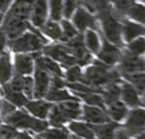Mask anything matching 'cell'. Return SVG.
Here are the masks:
<instances>
[{"label": "cell", "mask_w": 145, "mask_h": 139, "mask_svg": "<svg viewBox=\"0 0 145 139\" xmlns=\"http://www.w3.org/2000/svg\"><path fill=\"white\" fill-rule=\"evenodd\" d=\"M13 74L15 72L12 65V53L7 48H4V50L0 53V86L5 85Z\"/></svg>", "instance_id": "cell-18"}, {"label": "cell", "mask_w": 145, "mask_h": 139, "mask_svg": "<svg viewBox=\"0 0 145 139\" xmlns=\"http://www.w3.org/2000/svg\"><path fill=\"white\" fill-rule=\"evenodd\" d=\"M78 5H79L78 0H63V3H62V19H71L72 13H74Z\"/></svg>", "instance_id": "cell-33"}, {"label": "cell", "mask_w": 145, "mask_h": 139, "mask_svg": "<svg viewBox=\"0 0 145 139\" xmlns=\"http://www.w3.org/2000/svg\"><path fill=\"white\" fill-rule=\"evenodd\" d=\"M52 102L46 101L45 98H32L25 105V110H27L32 117H35L37 119H45L48 118L50 113V109L53 107Z\"/></svg>", "instance_id": "cell-16"}, {"label": "cell", "mask_w": 145, "mask_h": 139, "mask_svg": "<svg viewBox=\"0 0 145 139\" xmlns=\"http://www.w3.org/2000/svg\"><path fill=\"white\" fill-rule=\"evenodd\" d=\"M116 70L120 76L133 73H144L145 72V60L144 56H135L123 49V54L119 62L116 64Z\"/></svg>", "instance_id": "cell-7"}, {"label": "cell", "mask_w": 145, "mask_h": 139, "mask_svg": "<svg viewBox=\"0 0 145 139\" xmlns=\"http://www.w3.org/2000/svg\"><path fill=\"white\" fill-rule=\"evenodd\" d=\"M119 127H120V123H116L112 121H108V122L100 125H91L95 139H114Z\"/></svg>", "instance_id": "cell-24"}, {"label": "cell", "mask_w": 145, "mask_h": 139, "mask_svg": "<svg viewBox=\"0 0 145 139\" xmlns=\"http://www.w3.org/2000/svg\"><path fill=\"white\" fill-rule=\"evenodd\" d=\"M82 102L79 101H66L54 103L46 121L49 127H65L70 121L79 119Z\"/></svg>", "instance_id": "cell-4"}, {"label": "cell", "mask_w": 145, "mask_h": 139, "mask_svg": "<svg viewBox=\"0 0 145 139\" xmlns=\"http://www.w3.org/2000/svg\"><path fill=\"white\" fill-rule=\"evenodd\" d=\"M123 49L128 52L131 54H135V56H144L145 53V37H137V39L132 40L129 43L124 44V48Z\"/></svg>", "instance_id": "cell-30"}, {"label": "cell", "mask_w": 145, "mask_h": 139, "mask_svg": "<svg viewBox=\"0 0 145 139\" xmlns=\"http://www.w3.org/2000/svg\"><path fill=\"white\" fill-rule=\"evenodd\" d=\"M114 139H133V138H131L129 135H127L125 132L123 131V128L119 127V130L116 131V134H115Z\"/></svg>", "instance_id": "cell-37"}, {"label": "cell", "mask_w": 145, "mask_h": 139, "mask_svg": "<svg viewBox=\"0 0 145 139\" xmlns=\"http://www.w3.org/2000/svg\"><path fill=\"white\" fill-rule=\"evenodd\" d=\"M62 3L63 0H48V13L50 20L59 21L62 19Z\"/></svg>", "instance_id": "cell-32"}, {"label": "cell", "mask_w": 145, "mask_h": 139, "mask_svg": "<svg viewBox=\"0 0 145 139\" xmlns=\"http://www.w3.org/2000/svg\"><path fill=\"white\" fill-rule=\"evenodd\" d=\"M123 54V48H119V46L111 44L110 41L104 39L102 36V45H100L99 52L95 54V57L98 61L103 62L108 66H116V64L119 62L120 57Z\"/></svg>", "instance_id": "cell-9"}, {"label": "cell", "mask_w": 145, "mask_h": 139, "mask_svg": "<svg viewBox=\"0 0 145 139\" xmlns=\"http://www.w3.org/2000/svg\"><path fill=\"white\" fill-rule=\"evenodd\" d=\"M1 101H3V98H1V96H0V107H1Z\"/></svg>", "instance_id": "cell-42"}, {"label": "cell", "mask_w": 145, "mask_h": 139, "mask_svg": "<svg viewBox=\"0 0 145 139\" xmlns=\"http://www.w3.org/2000/svg\"><path fill=\"white\" fill-rule=\"evenodd\" d=\"M66 128L69 130L70 134H72V135H75V136H79L82 139H95L94 131H92V128H91V125L82 119L70 121L69 123L66 125Z\"/></svg>", "instance_id": "cell-19"}, {"label": "cell", "mask_w": 145, "mask_h": 139, "mask_svg": "<svg viewBox=\"0 0 145 139\" xmlns=\"http://www.w3.org/2000/svg\"><path fill=\"white\" fill-rule=\"evenodd\" d=\"M41 139H67L70 136L69 130L65 127H48L40 134H36Z\"/></svg>", "instance_id": "cell-27"}, {"label": "cell", "mask_w": 145, "mask_h": 139, "mask_svg": "<svg viewBox=\"0 0 145 139\" xmlns=\"http://www.w3.org/2000/svg\"><path fill=\"white\" fill-rule=\"evenodd\" d=\"M59 25H61V29H62V41L61 43L70 41V40L76 37L78 35H80V33H78V31L75 29V27L72 25V23L70 20L61 19L59 20Z\"/></svg>", "instance_id": "cell-31"}, {"label": "cell", "mask_w": 145, "mask_h": 139, "mask_svg": "<svg viewBox=\"0 0 145 139\" xmlns=\"http://www.w3.org/2000/svg\"><path fill=\"white\" fill-rule=\"evenodd\" d=\"M111 1H114V0H111Z\"/></svg>", "instance_id": "cell-46"}, {"label": "cell", "mask_w": 145, "mask_h": 139, "mask_svg": "<svg viewBox=\"0 0 145 139\" xmlns=\"http://www.w3.org/2000/svg\"><path fill=\"white\" fill-rule=\"evenodd\" d=\"M32 1L33 0H13L4 15L9 16V17H15V19L29 20Z\"/></svg>", "instance_id": "cell-17"}, {"label": "cell", "mask_w": 145, "mask_h": 139, "mask_svg": "<svg viewBox=\"0 0 145 139\" xmlns=\"http://www.w3.org/2000/svg\"><path fill=\"white\" fill-rule=\"evenodd\" d=\"M3 19H4V13H0V27H1V23H3Z\"/></svg>", "instance_id": "cell-40"}, {"label": "cell", "mask_w": 145, "mask_h": 139, "mask_svg": "<svg viewBox=\"0 0 145 139\" xmlns=\"http://www.w3.org/2000/svg\"><path fill=\"white\" fill-rule=\"evenodd\" d=\"M119 81H121V76L116 68L106 65L96 58H92V61L83 68V84L98 90L108 84Z\"/></svg>", "instance_id": "cell-1"}, {"label": "cell", "mask_w": 145, "mask_h": 139, "mask_svg": "<svg viewBox=\"0 0 145 139\" xmlns=\"http://www.w3.org/2000/svg\"><path fill=\"white\" fill-rule=\"evenodd\" d=\"M48 19H49L48 0H33L31 8V15H29L31 25L35 27L36 29H40Z\"/></svg>", "instance_id": "cell-14"}, {"label": "cell", "mask_w": 145, "mask_h": 139, "mask_svg": "<svg viewBox=\"0 0 145 139\" xmlns=\"http://www.w3.org/2000/svg\"><path fill=\"white\" fill-rule=\"evenodd\" d=\"M67 139H82V138H79V136H75V135H72V134H70V136Z\"/></svg>", "instance_id": "cell-39"}, {"label": "cell", "mask_w": 145, "mask_h": 139, "mask_svg": "<svg viewBox=\"0 0 145 139\" xmlns=\"http://www.w3.org/2000/svg\"><path fill=\"white\" fill-rule=\"evenodd\" d=\"M70 21L80 35L87 29H98L96 28L98 27V20H96L95 13H92L90 9H87L86 7H82V5L76 7Z\"/></svg>", "instance_id": "cell-8"}, {"label": "cell", "mask_w": 145, "mask_h": 139, "mask_svg": "<svg viewBox=\"0 0 145 139\" xmlns=\"http://www.w3.org/2000/svg\"><path fill=\"white\" fill-rule=\"evenodd\" d=\"M63 80L66 82H82L83 84V68L72 65L63 69Z\"/></svg>", "instance_id": "cell-29"}, {"label": "cell", "mask_w": 145, "mask_h": 139, "mask_svg": "<svg viewBox=\"0 0 145 139\" xmlns=\"http://www.w3.org/2000/svg\"><path fill=\"white\" fill-rule=\"evenodd\" d=\"M38 31L41 32V35L45 39L49 40L50 43H61L62 41V29L61 25H59V21L48 19Z\"/></svg>", "instance_id": "cell-22"}, {"label": "cell", "mask_w": 145, "mask_h": 139, "mask_svg": "<svg viewBox=\"0 0 145 139\" xmlns=\"http://www.w3.org/2000/svg\"><path fill=\"white\" fill-rule=\"evenodd\" d=\"M104 110L107 113L108 119L112 121V122H116V123L121 125L123 121L125 119L127 113H128L129 109L127 107L120 99H116V101H114V102H110V103L106 105Z\"/></svg>", "instance_id": "cell-20"}, {"label": "cell", "mask_w": 145, "mask_h": 139, "mask_svg": "<svg viewBox=\"0 0 145 139\" xmlns=\"http://www.w3.org/2000/svg\"><path fill=\"white\" fill-rule=\"evenodd\" d=\"M1 123H3V121H1V118H0V125H1Z\"/></svg>", "instance_id": "cell-45"}, {"label": "cell", "mask_w": 145, "mask_h": 139, "mask_svg": "<svg viewBox=\"0 0 145 139\" xmlns=\"http://www.w3.org/2000/svg\"><path fill=\"white\" fill-rule=\"evenodd\" d=\"M32 78H33V98H45L46 93L50 88L52 76L35 65Z\"/></svg>", "instance_id": "cell-13"}, {"label": "cell", "mask_w": 145, "mask_h": 139, "mask_svg": "<svg viewBox=\"0 0 145 139\" xmlns=\"http://www.w3.org/2000/svg\"><path fill=\"white\" fill-rule=\"evenodd\" d=\"M13 0H0V13H5Z\"/></svg>", "instance_id": "cell-36"}, {"label": "cell", "mask_w": 145, "mask_h": 139, "mask_svg": "<svg viewBox=\"0 0 145 139\" xmlns=\"http://www.w3.org/2000/svg\"><path fill=\"white\" fill-rule=\"evenodd\" d=\"M120 33H121L123 44H127L137 37L145 36V25L120 16Z\"/></svg>", "instance_id": "cell-12"}, {"label": "cell", "mask_w": 145, "mask_h": 139, "mask_svg": "<svg viewBox=\"0 0 145 139\" xmlns=\"http://www.w3.org/2000/svg\"><path fill=\"white\" fill-rule=\"evenodd\" d=\"M138 3H142V4H145V0H137Z\"/></svg>", "instance_id": "cell-41"}, {"label": "cell", "mask_w": 145, "mask_h": 139, "mask_svg": "<svg viewBox=\"0 0 145 139\" xmlns=\"http://www.w3.org/2000/svg\"><path fill=\"white\" fill-rule=\"evenodd\" d=\"M3 36H4V35H3V33H1V31H0V39H1V37H3Z\"/></svg>", "instance_id": "cell-43"}, {"label": "cell", "mask_w": 145, "mask_h": 139, "mask_svg": "<svg viewBox=\"0 0 145 139\" xmlns=\"http://www.w3.org/2000/svg\"><path fill=\"white\" fill-rule=\"evenodd\" d=\"M121 17H125V19L132 20L135 23L145 25V4L138 3V1L133 3L131 7L127 8V11L123 13Z\"/></svg>", "instance_id": "cell-26"}, {"label": "cell", "mask_w": 145, "mask_h": 139, "mask_svg": "<svg viewBox=\"0 0 145 139\" xmlns=\"http://www.w3.org/2000/svg\"><path fill=\"white\" fill-rule=\"evenodd\" d=\"M35 136H36V139H41V138H40V136H37V135H36V134H35Z\"/></svg>", "instance_id": "cell-44"}, {"label": "cell", "mask_w": 145, "mask_h": 139, "mask_svg": "<svg viewBox=\"0 0 145 139\" xmlns=\"http://www.w3.org/2000/svg\"><path fill=\"white\" fill-rule=\"evenodd\" d=\"M123 131L131 138H135L136 135L145 132V110L144 107L129 109L127 113L125 119L120 125Z\"/></svg>", "instance_id": "cell-6"}, {"label": "cell", "mask_w": 145, "mask_h": 139, "mask_svg": "<svg viewBox=\"0 0 145 139\" xmlns=\"http://www.w3.org/2000/svg\"><path fill=\"white\" fill-rule=\"evenodd\" d=\"M0 96H1L3 99L8 101L9 103H12L15 107H17V109H24L25 107V105H27V102L29 101L27 97L24 96L23 93L13 92V90H11L7 85L0 86Z\"/></svg>", "instance_id": "cell-25"}, {"label": "cell", "mask_w": 145, "mask_h": 139, "mask_svg": "<svg viewBox=\"0 0 145 139\" xmlns=\"http://www.w3.org/2000/svg\"><path fill=\"white\" fill-rule=\"evenodd\" d=\"M15 139H36L35 134L29 131H19L17 132V136Z\"/></svg>", "instance_id": "cell-35"}, {"label": "cell", "mask_w": 145, "mask_h": 139, "mask_svg": "<svg viewBox=\"0 0 145 139\" xmlns=\"http://www.w3.org/2000/svg\"><path fill=\"white\" fill-rule=\"evenodd\" d=\"M13 72L19 76H32L35 70V53H12Z\"/></svg>", "instance_id": "cell-11"}, {"label": "cell", "mask_w": 145, "mask_h": 139, "mask_svg": "<svg viewBox=\"0 0 145 139\" xmlns=\"http://www.w3.org/2000/svg\"><path fill=\"white\" fill-rule=\"evenodd\" d=\"M45 99L52 103H59V102H66V101H79L80 102L79 98L66 88H49Z\"/></svg>", "instance_id": "cell-23"}, {"label": "cell", "mask_w": 145, "mask_h": 139, "mask_svg": "<svg viewBox=\"0 0 145 139\" xmlns=\"http://www.w3.org/2000/svg\"><path fill=\"white\" fill-rule=\"evenodd\" d=\"M96 20L99 23L103 37L111 44L124 48L121 40V33H120V16L114 11L112 5L108 3H102L98 5V13H96Z\"/></svg>", "instance_id": "cell-2"}, {"label": "cell", "mask_w": 145, "mask_h": 139, "mask_svg": "<svg viewBox=\"0 0 145 139\" xmlns=\"http://www.w3.org/2000/svg\"><path fill=\"white\" fill-rule=\"evenodd\" d=\"M79 119L84 121L90 125H100L104 122H108L107 113L103 107H98V106H90V105L82 103L80 107V118Z\"/></svg>", "instance_id": "cell-15"}, {"label": "cell", "mask_w": 145, "mask_h": 139, "mask_svg": "<svg viewBox=\"0 0 145 139\" xmlns=\"http://www.w3.org/2000/svg\"><path fill=\"white\" fill-rule=\"evenodd\" d=\"M119 99L128 109L144 107V97L127 81H120V97Z\"/></svg>", "instance_id": "cell-10"}, {"label": "cell", "mask_w": 145, "mask_h": 139, "mask_svg": "<svg viewBox=\"0 0 145 139\" xmlns=\"http://www.w3.org/2000/svg\"><path fill=\"white\" fill-rule=\"evenodd\" d=\"M17 130L7 123L0 125V139H15L17 136Z\"/></svg>", "instance_id": "cell-34"}, {"label": "cell", "mask_w": 145, "mask_h": 139, "mask_svg": "<svg viewBox=\"0 0 145 139\" xmlns=\"http://www.w3.org/2000/svg\"><path fill=\"white\" fill-rule=\"evenodd\" d=\"M5 41H7V40H5V37L3 36V37L0 39V53H1L4 50V48H5Z\"/></svg>", "instance_id": "cell-38"}, {"label": "cell", "mask_w": 145, "mask_h": 139, "mask_svg": "<svg viewBox=\"0 0 145 139\" xmlns=\"http://www.w3.org/2000/svg\"><path fill=\"white\" fill-rule=\"evenodd\" d=\"M50 41L41 35V32L31 27V29L21 33L12 40L5 41V48L11 53H37L44 49Z\"/></svg>", "instance_id": "cell-3"}, {"label": "cell", "mask_w": 145, "mask_h": 139, "mask_svg": "<svg viewBox=\"0 0 145 139\" xmlns=\"http://www.w3.org/2000/svg\"><path fill=\"white\" fill-rule=\"evenodd\" d=\"M82 40L83 45L88 53L95 57V54L99 52L100 45H102V36L99 35L98 29H87L82 33Z\"/></svg>", "instance_id": "cell-21"}, {"label": "cell", "mask_w": 145, "mask_h": 139, "mask_svg": "<svg viewBox=\"0 0 145 139\" xmlns=\"http://www.w3.org/2000/svg\"><path fill=\"white\" fill-rule=\"evenodd\" d=\"M121 80L127 81L128 84L133 86L142 97L145 93V72L144 73H133V74H124L121 76Z\"/></svg>", "instance_id": "cell-28"}, {"label": "cell", "mask_w": 145, "mask_h": 139, "mask_svg": "<svg viewBox=\"0 0 145 139\" xmlns=\"http://www.w3.org/2000/svg\"><path fill=\"white\" fill-rule=\"evenodd\" d=\"M3 122L15 127L17 131H29L33 134H40L49 127L48 121L32 117L25 109H16L13 113L4 118Z\"/></svg>", "instance_id": "cell-5"}]
</instances>
